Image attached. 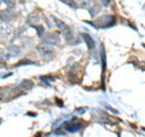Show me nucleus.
<instances>
[{
	"instance_id": "1a4fd4ad",
	"label": "nucleus",
	"mask_w": 145,
	"mask_h": 137,
	"mask_svg": "<svg viewBox=\"0 0 145 137\" xmlns=\"http://www.w3.org/2000/svg\"><path fill=\"white\" fill-rule=\"evenodd\" d=\"M1 58H3V52L0 51V61H1Z\"/></svg>"
},
{
	"instance_id": "f257e3e1",
	"label": "nucleus",
	"mask_w": 145,
	"mask_h": 137,
	"mask_svg": "<svg viewBox=\"0 0 145 137\" xmlns=\"http://www.w3.org/2000/svg\"><path fill=\"white\" fill-rule=\"evenodd\" d=\"M12 26L7 22H1L0 21V36L1 38H8L12 34Z\"/></svg>"
},
{
	"instance_id": "423d86ee",
	"label": "nucleus",
	"mask_w": 145,
	"mask_h": 137,
	"mask_svg": "<svg viewBox=\"0 0 145 137\" xmlns=\"http://www.w3.org/2000/svg\"><path fill=\"white\" fill-rule=\"evenodd\" d=\"M31 86H33V81L31 80H24V81H22V84H21V88H24V89H31Z\"/></svg>"
},
{
	"instance_id": "39448f33",
	"label": "nucleus",
	"mask_w": 145,
	"mask_h": 137,
	"mask_svg": "<svg viewBox=\"0 0 145 137\" xmlns=\"http://www.w3.org/2000/svg\"><path fill=\"white\" fill-rule=\"evenodd\" d=\"M82 38L84 39H86L85 41L87 43V46H88V49H93V46H94V43H93V40H92V38L88 35V34H82Z\"/></svg>"
},
{
	"instance_id": "0eeeda50",
	"label": "nucleus",
	"mask_w": 145,
	"mask_h": 137,
	"mask_svg": "<svg viewBox=\"0 0 145 137\" xmlns=\"http://www.w3.org/2000/svg\"><path fill=\"white\" fill-rule=\"evenodd\" d=\"M62 1H63V3H64V4H68V5H69V6H72V7H76V4H75L74 1H72V0H62Z\"/></svg>"
},
{
	"instance_id": "9d476101",
	"label": "nucleus",
	"mask_w": 145,
	"mask_h": 137,
	"mask_svg": "<svg viewBox=\"0 0 145 137\" xmlns=\"http://www.w3.org/2000/svg\"><path fill=\"white\" fill-rule=\"evenodd\" d=\"M1 1H3V0H0V3H1Z\"/></svg>"
},
{
	"instance_id": "20e7f679",
	"label": "nucleus",
	"mask_w": 145,
	"mask_h": 137,
	"mask_svg": "<svg viewBox=\"0 0 145 137\" xmlns=\"http://www.w3.org/2000/svg\"><path fill=\"white\" fill-rule=\"evenodd\" d=\"M38 49H39V51L41 52L42 55H51L52 53V50L50 49L48 46H46V45H40Z\"/></svg>"
},
{
	"instance_id": "7ed1b4c3",
	"label": "nucleus",
	"mask_w": 145,
	"mask_h": 137,
	"mask_svg": "<svg viewBox=\"0 0 145 137\" xmlns=\"http://www.w3.org/2000/svg\"><path fill=\"white\" fill-rule=\"evenodd\" d=\"M44 41L47 43V44H58L59 43V40H58V36L56 34H48L46 36H44Z\"/></svg>"
},
{
	"instance_id": "6e6552de",
	"label": "nucleus",
	"mask_w": 145,
	"mask_h": 137,
	"mask_svg": "<svg viewBox=\"0 0 145 137\" xmlns=\"http://www.w3.org/2000/svg\"><path fill=\"white\" fill-rule=\"evenodd\" d=\"M3 1L5 3L7 6H10V7H11V6H13V5H15V3H13V0H3Z\"/></svg>"
},
{
	"instance_id": "f03ea898",
	"label": "nucleus",
	"mask_w": 145,
	"mask_h": 137,
	"mask_svg": "<svg viewBox=\"0 0 145 137\" xmlns=\"http://www.w3.org/2000/svg\"><path fill=\"white\" fill-rule=\"evenodd\" d=\"M65 129L68 130V131H70V132H76V131H79L80 129H81V125L80 123H76L75 120L74 121H69V123H65Z\"/></svg>"
}]
</instances>
